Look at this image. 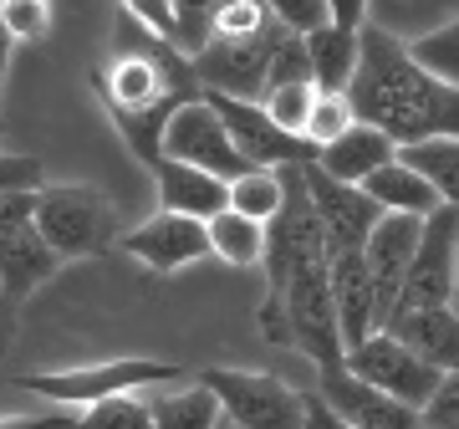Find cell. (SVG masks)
<instances>
[{
  "label": "cell",
  "mask_w": 459,
  "mask_h": 429,
  "mask_svg": "<svg viewBox=\"0 0 459 429\" xmlns=\"http://www.w3.org/2000/svg\"><path fill=\"white\" fill-rule=\"evenodd\" d=\"M327 16H332V26H342V31H362L368 0H327Z\"/></svg>",
  "instance_id": "f35d334b"
},
{
  "label": "cell",
  "mask_w": 459,
  "mask_h": 429,
  "mask_svg": "<svg viewBox=\"0 0 459 429\" xmlns=\"http://www.w3.org/2000/svg\"><path fill=\"white\" fill-rule=\"evenodd\" d=\"M358 36L362 51L347 87L358 123H373L398 149L429 144V138H459V87L413 62L409 41H398L394 31L362 26Z\"/></svg>",
  "instance_id": "6da1fadb"
},
{
  "label": "cell",
  "mask_w": 459,
  "mask_h": 429,
  "mask_svg": "<svg viewBox=\"0 0 459 429\" xmlns=\"http://www.w3.org/2000/svg\"><path fill=\"white\" fill-rule=\"evenodd\" d=\"M77 429H153V414H148V398H108V404H92V409H77Z\"/></svg>",
  "instance_id": "f546056e"
},
{
  "label": "cell",
  "mask_w": 459,
  "mask_h": 429,
  "mask_svg": "<svg viewBox=\"0 0 459 429\" xmlns=\"http://www.w3.org/2000/svg\"><path fill=\"white\" fill-rule=\"evenodd\" d=\"M286 41V26H265L261 36H235V41H210L204 51L189 57L195 66L199 92L214 98H240V102H261L265 77H271V57Z\"/></svg>",
  "instance_id": "52a82bcc"
},
{
  "label": "cell",
  "mask_w": 459,
  "mask_h": 429,
  "mask_svg": "<svg viewBox=\"0 0 459 429\" xmlns=\"http://www.w3.org/2000/svg\"><path fill=\"white\" fill-rule=\"evenodd\" d=\"M316 98H322V87L307 77V83H281V87H265L261 92V108L265 118L276 123L281 133H291V138H301V128H307V118H312Z\"/></svg>",
  "instance_id": "4316f807"
},
{
  "label": "cell",
  "mask_w": 459,
  "mask_h": 429,
  "mask_svg": "<svg viewBox=\"0 0 459 429\" xmlns=\"http://www.w3.org/2000/svg\"><path fill=\"white\" fill-rule=\"evenodd\" d=\"M307 41V62H312V83L322 92H347L352 87V72H358V51H362V36L358 31H342V26H322V31L301 36Z\"/></svg>",
  "instance_id": "7402d4cb"
},
{
  "label": "cell",
  "mask_w": 459,
  "mask_h": 429,
  "mask_svg": "<svg viewBox=\"0 0 459 429\" xmlns=\"http://www.w3.org/2000/svg\"><path fill=\"white\" fill-rule=\"evenodd\" d=\"M424 429H459V373H444L439 394L424 404Z\"/></svg>",
  "instance_id": "d590c367"
},
{
  "label": "cell",
  "mask_w": 459,
  "mask_h": 429,
  "mask_svg": "<svg viewBox=\"0 0 459 429\" xmlns=\"http://www.w3.org/2000/svg\"><path fill=\"white\" fill-rule=\"evenodd\" d=\"M347 373H358L362 383H373L377 394L398 398V404H409L419 414H424V404L439 394V383H444L439 368H429L419 353H409L394 332H373L368 343L352 347L347 353Z\"/></svg>",
  "instance_id": "9c48e42d"
},
{
  "label": "cell",
  "mask_w": 459,
  "mask_h": 429,
  "mask_svg": "<svg viewBox=\"0 0 459 429\" xmlns=\"http://www.w3.org/2000/svg\"><path fill=\"white\" fill-rule=\"evenodd\" d=\"M362 195L373 199L383 214H419V220H429V214L439 210V195H434V184H429L419 169H409L403 159H394V164L377 169L373 179L362 184Z\"/></svg>",
  "instance_id": "44dd1931"
},
{
  "label": "cell",
  "mask_w": 459,
  "mask_h": 429,
  "mask_svg": "<svg viewBox=\"0 0 459 429\" xmlns=\"http://www.w3.org/2000/svg\"><path fill=\"white\" fill-rule=\"evenodd\" d=\"M352 123H358V113H352L347 92H322V98H316V108H312V118H307V128H301V144L322 153L327 144H337Z\"/></svg>",
  "instance_id": "83f0119b"
},
{
  "label": "cell",
  "mask_w": 459,
  "mask_h": 429,
  "mask_svg": "<svg viewBox=\"0 0 459 429\" xmlns=\"http://www.w3.org/2000/svg\"><path fill=\"white\" fill-rule=\"evenodd\" d=\"M419 235H424V220L419 214H383L362 246V261L373 271L377 286V307H383V322L394 312L398 292H403V276H409L413 256H419Z\"/></svg>",
  "instance_id": "9a60e30c"
},
{
  "label": "cell",
  "mask_w": 459,
  "mask_h": 429,
  "mask_svg": "<svg viewBox=\"0 0 459 429\" xmlns=\"http://www.w3.org/2000/svg\"><path fill=\"white\" fill-rule=\"evenodd\" d=\"M36 225V189L31 195H5L0 199V241H11L16 231Z\"/></svg>",
  "instance_id": "74e56055"
},
{
  "label": "cell",
  "mask_w": 459,
  "mask_h": 429,
  "mask_svg": "<svg viewBox=\"0 0 459 429\" xmlns=\"http://www.w3.org/2000/svg\"><path fill=\"white\" fill-rule=\"evenodd\" d=\"M148 414H153V429H220V419H225L220 398L199 379L159 389V394L148 398Z\"/></svg>",
  "instance_id": "603a6c76"
},
{
  "label": "cell",
  "mask_w": 459,
  "mask_h": 429,
  "mask_svg": "<svg viewBox=\"0 0 459 429\" xmlns=\"http://www.w3.org/2000/svg\"><path fill=\"white\" fill-rule=\"evenodd\" d=\"M98 92L113 113L117 133L133 144V153L148 169L164 159V128L189 98H199L189 57L148 36V47H123L113 62L98 72Z\"/></svg>",
  "instance_id": "7a4b0ae2"
},
{
  "label": "cell",
  "mask_w": 459,
  "mask_h": 429,
  "mask_svg": "<svg viewBox=\"0 0 459 429\" xmlns=\"http://www.w3.org/2000/svg\"><path fill=\"white\" fill-rule=\"evenodd\" d=\"M398 159V144L388 138V133H377L373 123H352V128L337 138V144H327V149L316 153L312 164L322 169V174H332L337 184H368L383 164H394Z\"/></svg>",
  "instance_id": "d6986e66"
},
{
  "label": "cell",
  "mask_w": 459,
  "mask_h": 429,
  "mask_svg": "<svg viewBox=\"0 0 459 429\" xmlns=\"http://www.w3.org/2000/svg\"><path fill=\"white\" fill-rule=\"evenodd\" d=\"M413 62L429 66L434 77H444V83L459 87V21H449V26H439V31H424L419 41H409Z\"/></svg>",
  "instance_id": "f1b7e54d"
},
{
  "label": "cell",
  "mask_w": 459,
  "mask_h": 429,
  "mask_svg": "<svg viewBox=\"0 0 459 429\" xmlns=\"http://www.w3.org/2000/svg\"><path fill=\"white\" fill-rule=\"evenodd\" d=\"M398 159H403L409 169H419V174L434 184L439 205L459 210V138H429V144H409V149H398Z\"/></svg>",
  "instance_id": "cb8c5ba5"
},
{
  "label": "cell",
  "mask_w": 459,
  "mask_h": 429,
  "mask_svg": "<svg viewBox=\"0 0 459 429\" xmlns=\"http://www.w3.org/2000/svg\"><path fill=\"white\" fill-rule=\"evenodd\" d=\"M36 235L56 261H82L117 246V210L92 184H41L36 189Z\"/></svg>",
  "instance_id": "5b68a950"
},
{
  "label": "cell",
  "mask_w": 459,
  "mask_h": 429,
  "mask_svg": "<svg viewBox=\"0 0 459 429\" xmlns=\"http://www.w3.org/2000/svg\"><path fill=\"white\" fill-rule=\"evenodd\" d=\"M11 51H16V41H11L5 21H0V102H5V72H11Z\"/></svg>",
  "instance_id": "b9f144b4"
},
{
  "label": "cell",
  "mask_w": 459,
  "mask_h": 429,
  "mask_svg": "<svg viewBox=\"0 0 459 429\" xmlns=\"http://www.w3.org/2000/svg\"><path fill=\"white\" fill-rule=\"evenodd\" d=\"M220 5H225V0H174V26H179V36H174V51H179V57H195V51H204V41H210V26H214V16H220Z\"/></svg>",
  "instance_id": "4dcf8cb0"
},
{
  "label": "cell",
  "mask_w": 459,
  "mask_h": 429,
  "mask_svg": "<svg viewBox=\"0 0 459 429\" xmlns=\"http://www.w3.org/2000/svg\"><path fill=\"white\" fill-rule=\"evenodd\" d=\"M316 398L352 429H424V414L419 409H409V404H398V398H388V394H377L373 383H362L358 373H347V368L322 373Z\"/></svg>",
  "instance_id": "5bb4252c"
},
{
  "label": "cell",
  "mask_w": 459,
  "mask_h": 429,
  "mask_svg": "<svg viewBox=\"0 0 459 429\" xmlns=\"http://www.w3.org/2000/svg\"><path fill=\"white\" fill-rule=\"evenodd\" d=\"M271 5V16L286 26V31H296V36H312V31H322L327 26V0H265Z\"/></svg>",
  "instance_id": "d6a6232c"
},
{
  "label": "cell",
  "mask_w": 459,
  "mask_h": 429,
  "mask_svg": "<svg viewBox=\"0 0 459 429\" xmlns=\"http://www.w3.org/2000/svg\"><path fill=\"white\" fill-rule=\"evenodd\" d=\"M56 266L62 261H56L51 246L36 235V225L16 231L11 241H0V292H5V302L21 307L36 286H47V281L56 276Z\"/></svg>",
  "instance_id": "ffe728a7"
},
{
  "label": "cell",
  "mask_w": 459,
  "mask_h": 429,
  "mask_svg": "<svg viewBox=\"0 0 459 429\" xmlns=\"http://www.w3.org/2000/svg\"><path fill=\"white\" fill-rule=\"evenodd\" d=\"M153 189H159V210L199 220V225H210L214 214L230 210V184L195 164H179V159H159L153 164Z\"/></svg>",
  "instance_id": "e0dca14e"
},
{
  "label": "cell",
  "mask_w": 459,
  "mask_h": 429,
  "mask_svg": "<svg viewBox=\"0 0 459 429\" xmlns=\"http://www.w3.org/2000/svg\"><path fill=\"white\" fill-rule=\"evenodd\" d=\"M235 429H307V394L276 373H250V368H204L195 373Z\"/></svg>",
  "instance_id": "8992f818"
},
{
  "label": "cell",
  "mask_w": 459,
  "mask_h": 429,
  "mask_svg": "<svg viewBox=\"0 0 459 429\" xmlns=\"http://www.w3.org/2000/svg\"><path fill=\"white\" fill-rule=\"evenodd\" d=\"M261 337L271 347H296L316 363V373L347 368V343L332 307V256H307L286 271V286L271 307H261Z\"/></svg>",
  "instance_id": "3957f363"
},
{
  "label": "cell",
  "mask_w": 459,
  "mask_h": 429,
  "mask_svg": "<svg viewBox=\"0 0 459 429\" xmlns=\"http://www.w3.org/2000/svg\"><path fill=\"white\" fill-rule=\"evenodd\" d=\"M184 383V368L169 358H102L82 368H51V373H21L16 389L47 398L56 409H92L108 398H133V394H159Z\"/></svg>",
  "instance_id": "277c9868"
},
{
  "label": "cell",
  "mask_w": 459,
  "mask_h": 429,
  "mask_svg": "<svg viewBox=\"0 0 459 429\" xmlns=\"http://www.w3.org/2000/svg\"><path fill=\"white\" fill-rule=\"evenodd\" d=\"M204 98H210V108L220 113L230 144H235V153H240L250 169H301V164H312V159H316V149H307L301 138L281 133L276 123L265 118L261 102L214 98V92H204Z\"/></svg>",
  "instance_id": "7c38bea8"
},
{
  "label": "cell",
  "mask_w": 459,
  "mask_h": 429,
  "mask_svg": "<svg viewBox=\"0 0 459 429\" xmlns=\"http://www.w3.org/2000/svg\"><path fill=\"white\" fill-rule=\"evenodd\" d=\"M307 429H352V425H342V419H337V414H332L322 398L307 394Z\"/></svg>",
  "instance_id": "ab89813d"
},
{
  "label": "cell",
  "mask_w": 459,
  "mask_h": 429,
  "mask_svg": "<svg viewBox=\"0 0 459 429\" xmlns=\"http://www.w3.org/2000/svg\"><path fill=\"white\" fill-rule=\"evenodd\" d=\"M449 307H455V317H459V281H455V297H449Z\"/></svg>",
  "instance_id": "7bdbcfd3"
},
{
  "label": "cell",
  "mask_w": 459,
  "mask_h": 429,
  "mask_svg": "<svg viewBox=\"0 0 459 429\" xmlns=\"http://www.w3.org/2000/svg\"><path fill=\"white\" fill-rule=\"evenodd\" d=\"M41 159L36 153H5L0 149V199L5 195H31V189H41Z\"/></svg>",
  "instance_id": "836d02e7"
},
{
  "label": "cell",
  "mask_w": 459,
  "mask_h": 429,
  "mask_svg": "<svg viewBox=\"0 0 459 429\" xmlns=\"http://www.w3.org/2000/svg\"><path fill=\"white\" fill-rule=\"evenodd\" d=\"M117 250L133 256L138 266H148L153 276H174L184 266H195L210 256V231L199 225V220H184V214H148L143 225H133V231L117 235Z\"/></svg>",
  "instance_id": "4fadbf2b"
},
{
  "label": "cell",
  "mask_w": 459,
  "mask_h": 429,
  "mask_svg": "<svg viewBox=\"0 0 459 429\" xmlns=\"http://www.w3.org/2000/svg\"><path fill=\"white\" fill-rule=\"evenodd\" d=\"M332 307H337V332H342L347 353L368 343L373 332H383V307H377V286L362 250L332 256Z\"/></svg>",
  "instance_id": "2e32d148"
},
{
  "label": "cell",
  "mask_w": 459,
  "mask_h": 429,
  "mask_svg": "<svg viewBox=\"0 0 459 429\" xmlns=\"http://www.w3.org/2000/svg\"><path fill=\"white\" fill-rule=\"evenodd\" d=\"M459 281V210L439 205V210L424 220V235H419V256H413L409 276H403V292H398L394 312H413V307H449ZM388 312V317H394Z\"/></svg>",
  "instance_id": "ba28073f"
},
{
  "label": "cell",
  "mask_w": 459,
  "mask_h": 429,
  "mask_svg": "<svg viewBox=\"0 0 459 429\" xmlns=\"http://www.w3.org/2000/svg\"><path fill=\"white\" fill-rule=\"evenodd\" d=\"M383 332H394L398 343L419 353L429 368L439 373H459V317L455 307H413V312H394L383 322Z\"/></svg>",
  "instance_id": "ac0fdd59"
},
{
  "label": "cell",
  "mask_w": 459,
  "mask_h": 429,
  "mask_svg": "<svg viewBox=\"0 0 459 429\" xmlns=\"http://www.w3.org/2000/svg\"><path fill=\"white\" fill-rule=\"evenodd\" d=\"M117 5H123L148 36H159V41L174 47V36H179V26H174V0H117Z\"/></svg>",
  "instance_id": "e575fe53"
},
{
  "label": "cell",
  "mask_w": 459,
  "mask_h": 429,
  "mask_svg": "<svg viewBox=\"0 0 459 429\" xmlns=\"http://www.w3.org/2000/svg\"><path fill=\"white\" fill-rule=\"evenodd\" d=\"M11 337H16V307L5 302V292H0V353L11 347Z\"/></svg>",
  "instance_id": "60d3db41"
},
{
  "label": "cell",
  "mask_w": 459,
  "mask_h": 429,
  "mask_svg": "<svg viewBox=\"0 0 459 429\" xmlns=\"http://www.w3.org/2000/svg\"><path fill=\"white\" fill-rule=\"evenodd\" d=\"M301 184H307V199H312L316 220H322L327 256H347V250L368 246V235H373V225L383 220V210L362 195L358 184H337L316 164H301Z\"/></svg>",
  "instance_id": "8fae6325"
},
{
  "label": "cell",
  "mask_w": 459,
  "mask_h": 429,
  "mask_svg": "<svg viewBox=\"0 0 459 429\" xmlns=\"http://www.w3.org/2000/svg\"><path fill=\"white\" fill-rule=\"evenodd\" d=\"M210 256H220L225 266H261L265 261V225H255V220H246V214H235V210H225V214H214L210 225Z\"/></svg>",
  "instance_id": "d4e9b609"
},
{
  "label": "cell",
  "mask_w": 459,
  "mask_h": 429,
  "mask_svg": "<svg viewBox=\"0 0 459 429\" xmlns=\"http://www.w3.org/2000/svg\"><path fill=\"white\" fill-rule=\"evenodd\" d=\"M220 429H235V425H230V419H220Z\"/></svg>",
  "instance_id": "ee69618b"
},
{
  "label": "cell",
  "mask_w": 459,
  "mask_h": 429,
  "mask_svg": "<svg viewBox=\"0 0 459 429\" xmlns=\"http://www.w3.org/2000/svg\"><path fill=\"white\" fill-rule=\"evenodd\" d=\"M286 205V174L281 169H246L240 179H230V210L255 220V225H271Z\"/></svg>",
  "instance_id": "484cf974"
},
{
  "label": "cell",
  "mask_w": 459,
  "mask_h": 429,
  "mask_svg": "<svg viewBox=\"0 0 459 429\" xmlns=\"http://www.w3.org/2000/svg\"><path fill=\"white\" fill-rule=\"evenodd\" d=\"M164 159H179V164H195L204 169V174H214V179H240L246 174V159L235 153V144H230L225 123H220V113L210 108V98L199 92V98H189L179 108V113L169 118L164 128Z\"/></svg>",
  "instance_id": "30bf717a"
},
{
  "label": "cell",
  "mask_w": 459,
  "mask_h": 429,
  "mask_svg": "<svg viewBox=\"0 0 459 429\" xmlns=\"http://www.w3.org/2000/svg\"><path fill=\"white\" fill-rule=\"evenodd\" d=\"M0 429H77V409H41V414H0Z\"/></svg>",
  "instance_id": "8d00e7d4"
},
{
  "label": "cell",
  "mask_w": 459,
  "mask_h": 429,
  "mask_svg": "<svg viewBox=\"0 0 459 429\" xmlns=\"http://www.w3.org/2000/svg\"><path fill=\"white\" fill-rule=\"evenodd\" d=\"M0 21H5L11 41H47L51 0H0Z\"/></svg>",
  "instance_id": "1f68e13d"
}]
</instances>
